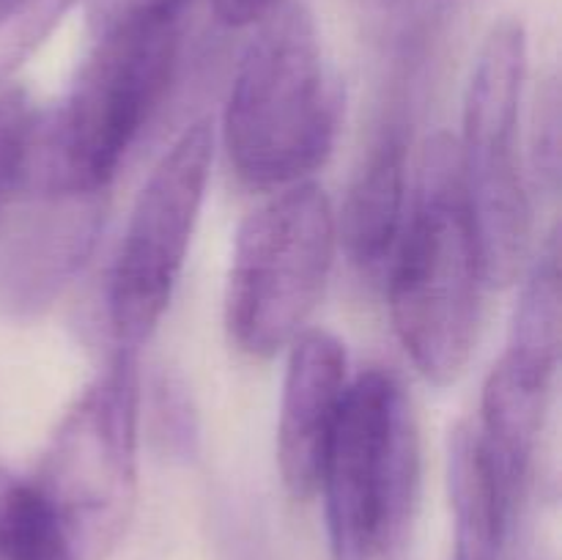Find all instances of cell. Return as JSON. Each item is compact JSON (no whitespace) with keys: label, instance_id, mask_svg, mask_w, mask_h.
<instances>
[{"label":"cell","instance_id":"13","mask_svg":"<svg viewBox=\"0 0 562 560\" xmlns=\"http://www.w3.org/2000/svg\"><path fill=\"white\" fill-rule=\"evenodd\" d=\"M560 250L558 236L552 234V239L543 245L521 280L519 302L510 318V335L503 357L525 371L554 379L560 362Z\"/></svg>","mask_w":562,"mask_h":560},{"label":"cell","instance_id":"9","mask_svg":"<svg viewBox=\"0 0 562 560\" xmlns=\"http://www.w3.org/2000/svg\"><path fill=\"white\" fill-rule=\"evenodd\" d=\"M102 198L36 187L11 192L5 203L16 212L0 245V302L11 313L47 305L82 267L102 228Z\"/></svg>","mask_w":562,"mask_h":560},{"label":"cell","instance_id":"8","mask_svg":"<svg viewBox=\"0 0 562 560\" xmlns=\"http://www.w3.org/2000/svg\"><path fill=\"white\" fill-rule=\"evenodd\" d=\"M214 163V126L198 119L143 184L108 283L115 349L137 355L170 305L201 217Z\"/></svg>","mask_w":562,"mask_h":560},{"label":"cell","instance_id":"5","mask_svg":"<svg viewBox=\"0 0 562 560\" xmlns=\"http://www.w3.org/2000/svg\"><path fill=\"white\" fill-rule=\"evenodd\" d=\"M137 355L113 351L55 428L27 475L58 522L75 560H108L137 503Z\"/></svg>","mask_w":562,"mask_h":560},{"label":"cell","instance_id":"7","mask_svg":"<svg viewBox=\"0 0 562 560\" xmlns=\"http://www.w3.org/2000/svg\"><path fill=\"white\" fill-rule=\"evenodd\" d=\"M338 236L327 192L313 181L283 187L236 231L225 285V327L245 355L269 360L307 329Z\"/></svg>","mask_w":562,"mask_h":560},{"label":"cell","instance_id":"10","mask_svg":"<svg viewBox=\"0 0 562 560\" xmlns=\"http://www.w3.org/2000/svg\"><path fill=\"white\" fill-rule=\"evenodd\" d=\"M349 382L346 346L333 333L305 329L289 346L278 421V470L294 500L316 497Z\"/></svg>","mask_w":562,"mask_h":560},{"label":"cell","instance_id":"12","mask_svg":"<svg viewBox=\"0 0 562 560\" xmlns=\"http://www.w3.org/2000/svg\"><path fill=\"white\" fill-rule=\"evenodd\" d=\"M448 492L456 522V560H499L521 508L499 483L475 421L448 439Z\"/></svg>","mask_w":562,"mask_h":560},{"label":"cell","instance_id":"2","mask_svg":"<svg viewBox=\"0 0 562 560\" xmlns=\"http://www.w3.org/2000/svg\"><path fill=\"white\" fill-rule=\"evenodd\" d=\"M384 278L395 335L417 371L437 388L459 382L477 344L486 280L453 137L426 146Z\"/></svg>","mask_w":562,"mask_h":560},{"label":"cell","instance_id":"1","mask_svg":"<svg viewBox=\"0 0 562 560\" xmlns=\"http://www.w3.org/2000/svg\"><path fill=\"white\" fill-rule=\"evenodd\" d=\"M184 11L173 5L135 11L93 27V47L69 93L53 110H36L14 190L104 195L168 97Z\"/></svg>","mask_w":562,"mask_h":560},{"label":"cell","instance_id":"18","mask_svg":"<svg viewBox=\"0 0 562 560\" xmlns=\"http://www.w3.org/2000/svg\"><path fill=\"white\" fill-rule=\"evenodd\" d=\"M280 3H285V0H212V9L223 25L247 27L258 25Z\"/></svg>","mask_w":562,"mask_h":560},{"label":"cell","instance_id":"14","mask_svg":"<svg viewBox=\"0 0 562 560\" xmlns=\"http://www.w3.org/2000/svg\"><path fill=\"white\" fill-rule=\"evenodd\" d=\"M0 560H75L31 478L0 467Z\"/></svg>","mask_w":562,"mask_h":560},{"label":"cell","instance_id":"4","mask_svg":"<svg viewBox=\"0 0 562 560\" xmlns=\"http://www.w3.org/2000/svg\"><path fill=\"white\" fill-rule=\"evenodd\" d=\"M420 428L404 384L382 368L349 382L318 492L333 560H401L420 500Z\"/></svg>","mask_w":562,"mask_h":560},{"label":"cell","instance_id":"15","mask_svg":"<svg viewBox=\"0 0 562 560\" xmlns=\"http://www.w3.org/2000/svg\"><path fill=\"white\" fill-rule=\"evenodd\" d=\"M77 0H0V88L42 47Z\"/></svg>","mask_w":562,"mask_h":560},{"label":"cell","instance_id":"17","mask_svg":"<svg viewBox=\"0 0 562 560\" xmlns=\"http://www.w3.org/2000/svg\"><path fill=\"white\" fill-rule=\"evenodd\" d=\"M532 173L536 181L549 190V195H558L560 187V88L558 80H549L543 91L538 93L536 110H532Z\"/></svg>","mask_w":562,"mask_h":560},{"label":"cell","instance_id":"3","mask_svg":"<svg viewBox=\"0 0 562 560\" xmlns=\"http://www.w3.org/2000/svg\"><path fill=\"white\" fill-rule=\"evenodd\" d=\"M338 121L316 20L307 5L280 3L258 22L225 102L223 143L236 176L258 190L307 181L333 152Z\"/></svg>","mask_w":562,"mask_h":560},{"label":"cell","instance_id":"11","mask_svg":"<svg viewBox=\"0 0 562 560\" xmlns=\"http://www.w3.org/2000/svg\"><path fill=\"white\" fill-rule=\"evenodd\" d=\"M409 141L398 124L382 132L346 190L335 236L362 275H384L409 206Z\"/></svg>","mask_w":562,"mask_h":560},{"label":"cell","instance_id":"6","mask_svg":"<svg viewBox=\"0 0 562 560\" xmlns=\"http://www.w3.org/2000/svg\"><path fill=\"white\" fill-rule=\"evenodd\" d=\"M525 80V25L499 20L472 66L456 141L483 280L499 289L521 278L532 247V201L519 152Z\"/></svg>","mask_w":562,"mask_h":560},{"label":"cell","instance_id":"16","mask_svg":"<svg viewBox=\"0 0 562 560\" xmlns=\"http://www.w3.org/2000/svg\"><path fill=\"white\" fill-rule=\"evenodd\" d=\"M33 119H36V104L27 99L22 88H0V212L14 190Z\"/></svg>","mask_w":562,"mask_h":560}]
</instances>
